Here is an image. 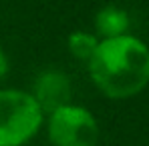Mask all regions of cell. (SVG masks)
<instances>
[{
  "mask_svg": "<svg viewBox=\"0 0 149 146\" xmlns=\"http://www.w3.org/2000/svg\"><path fill=\"white\" fill-rule=\"evenodd\" d=\"M89 74L107 98L137 96L149 84V46L131 34L99 40Z\"/></svg>",
  "mask_w": 149,
  "mask_h": 146,
  "instance_id": "cell-1",
  "label": "cell"
},
{
  "mask_svg": "<svg viewBox=\"0 0 149 146\" xmlns=\"http://www.w3.org/2000/svg\"><path fill=\"white\" fill-rule=\"evenodd\" d=\"M42 110L30 92L0 90V146L26 144L42 124Z\"/></svg>",
  "mask_w": 149,
  "mask_h": 146,
  "instance_id": "cell-2",
  "label": "cell"
},
{
  "mask_svg": "<svg viewBox=\"0 0 149 146\" xmlns=\"http://www.w3.org/2000/svg\"><path fill=\"white\" fill-rule=\"evenodd\" d=\"M49 140L52 146H97L99 122L87 108L67 104L49 114Z\"/></svg>",
  "mask_w": 149,
  "mask_h": 146,
  "instance_id": "cell-3",
  "label": "cell"
},
{
  "mask_svg": "<svg viewBox=\"0 0 149 146\" xmlns=\"http://www.w3.org/2000/svg\"><path fill=\"white\" fill-rule=\"evenodd\" d=\"M71 80L61 70H45L36 76L32 84V98L40 106L42 114H52L54 110L71 104Z\"/></svg>",
  "mask_w": 149,
  "mask_h": 146,
  "instance_id": "cell-4",
  "label": "cell"
},
{
  "mask_svg": "<svg viewBox=\"0 0 149 146\" xmlns=\"http://www.w3.org/2000/svg\"><path fill=\"white\" fill-rule=\"evenodd\" d=\"M129 14L121 6L109 4L103 6L99 12L95 14V30L97 34L103 36V40L107 38H117V36H125L127 28H129Z\"/></svg>",
  "mask_w": 149,
  "mask_h": 146,
  "instance_id": "cell-5",
  "label": "cell"
},
{
  "mask_svg": "<svg viewBox=\"0 0 149 146\" xmlns=\"http://www.w3.org/2000/svg\"><path fill=\"white\" fill-rule=\"evenodd\" d=\"M67 46H69V52L73 54L77 60L81 62H87L93 58V54L97 52V46H99V38L91 32H83V30H77L73 34H69L67 38Z\"/></svg>",
  "mask_w": 149,
  "mask_h": 146,
  "instance_id": "cell-6",
  "label": "cell"
},
{
  "mask_svg": "<svg viewBox=\"0 0 149 146\" xmlns=\"http://www.w3.org/2000/svg\"><path fill=\"white\" fill-rule=\"evenodd\" d=\"M6 72H8V58H6V54L2 52V48H0V80L4 78Z\"/></svg>",
  "mask_w": 149,
  "mask_h": 146,
  "instance_id": "cell-7",
  "label": "cell"
}]
</instances>
